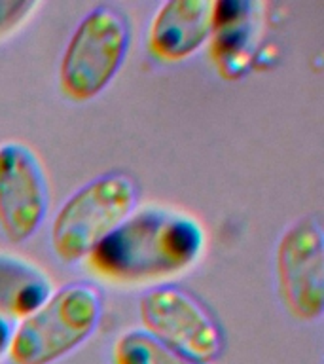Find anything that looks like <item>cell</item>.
<instances>
[{
    "mask_svg": "<svg viewBox=\"0 0 324 364\" xmlns=\"http://www.w3.org/2000/svg\"><path fill=\"white\" fill-rule=\"evenodd\" d=\"M205 249L207 230L198 216L167 205H144L114 228L85 264L110 284L142 287L190 272Z\"/></svg>",
    "mask_w": 324,
    "mask_h": 364,
    "instance_id": "cell-1",
    "label": "cell"
},
{
    "mask_svg": "<svg viewBox=\"0 0 324 364\" xmlns=\"http://www.w3.org/2000/svg\"><path fill=\"white\" fill-rule=\"evenodd\" d=\"M104 294L95 283L72 281L14 328L11 364H57L84 346L99 328Z\"/></svg>",
    "mask_w": 324,
    "mask_h": 364,
    "instance_id": "cell-2",
    "label": "cell"
},
{
    "mask_svg": "<svg viewBox=\"0 0 324 364\" xmlns=\"http://www.w3.org/2000/svg\"><path fill=\"white\" fill-rule=\"evenodd\" d=\"M139 184L110 171L80 186L53 216L50 245L63 264H78L139 207Z\"/></svg>",
    "mask_w": 324,
    "mask_h": 364,
    "instance_id": "cell-3",
    "label": "cell"
},
{
    "mask_svg": "<svg viewBox=\"0 0 324 364\" xmlns=\"http://www.w3.org/2000/svg\"><path fill=\"white\" fill-rule=\"evenodd\" d=\"M131 23L124 11L99 4L70 34L59 63V87L74 102L99 97L118 76L129 53Z\"/></svg>",
    "mask_w": 324,
    "mask_h": 364,
    "instance_id": "cell-4",
    "label": "cell"
},
{
    "mask_svg": "<svg viewBox=\"0 0 324 364\" xmlns=\"http://www.w3.org/2000/svg\"><path fill=\"white\" fill-rule=\"evenodd\" d=\"M141 328L201 364H215L226 351L218 318L190 290L158 284L139 300Z\"/></svg>",
    "mask_w": 324,
    "mask_h": 364,
    "instance_id": "cell-5",
    "label": "cell"
},
{
    "mask_svg": "<svg viewBox=\"0 0 324 364\" xmlns=\"http://www.w3.org/2000/svg\"><path fill=\"white\" fill-rule=\"evenodd\" d=\"M277 290L288 315L315 323L324 311V233L318 215L294 220L275 249Z\"/></svg>",
    "mask_w": 324,
    "mask_h": 364,
    "instance_id": "cell-6",
    "label": "cell"
},
{
    "mask_svg": "<svg viewBox=\"0 0 324 364\" xmlns=\"http://www.w3.org/2000/svg\"><path fill=\"white\" fill-rule=\"evenodd\" d=\"M50 181L42 159L19 141L0 142V232L11 243L36 235L50 213Z\"/></svg>",
    "mask_w": 324,
    "mask_h": 364,
    "instance_id": "cell-7",
    "label": "cell"
},
{
    "mask_svg": "<svg viewBox=\"0 0 324 364\" xmlns=\"http://www.w3.org/2000/svg\"><path fill=\"white\" fill-rule=\"evenodd\" d=\"M266 27V4L256 0H220L212 6L209 50L222 78L247 74Z\"/></svg>",
    "mask_w": 324,
    "mask_h": 364,
    "instance_id": "cell-8",
    "label": "cell"
},
{
    "mask_svg": "<svg viewBox=\"0 0 324 364\" xmlns=\"http://www.w3.org/2000/svg\"><path fill=\"white\" fill-rule=\"evenodd\" d=\"M210 0H169L159 6L148 27V51L161 63H182L209 44Z\"/></svg>",
    "mask_w": 324,
    "mask_h": 364,
    "instance_id": "cell-9",
    "label": "cell"
},
{
    "mask_svg": "<svg viewBox=\"0 0 324 364\" xmlns=\"http://www.w3.org/2000/svg\"><path fill=\"white\" fill-rule=\"evenodd\" d=\"M53 292L44 267L25 256L0 250V317L25 318Z\"/></svg>",
    "mask_w": 324,
    "mask_h": 364,
    "instance_id": "cell-10",
    "label": "cell"
},
{
    "mask_svg": "<svg viewBox=\"0 0 324 364\" xmlns=\"http://www.w3.org/2000/svg\"><path fill=\"white\" fill-rule=\"evenodd\" d=\"M112 364H201L158 340L144 328H129L116 338Z\"/></svg>",
    "mask_w": 324,
    "mask_h": 364,
    "instance_id": "cell-11",
    "label": "cell"
},
{
    "mask_svg": "<svg viewBox=\"0 0 324 364\" xmlns=\"http://www.w3.org/2000/svg\"><path fill=\"white\" fill-rule=\"evenodd\" d=\"M38 8L34 0H0V42L19 31Z\"/></svg>",
    "mask_w": 324,
    "mask_h": 364,
    "instance_id": "cell-12",
    "label": "cell"
},
{
    "mask_svg": "<svg viewBox=\"0 0 324 364\" xmlns=\"http://www.w3.org/2000/svg\"><path fill=\"white\" fill-rule=\"evenodd\" d=\"M11 336H14V326H11V323L6 317H0V363L10 353Z\"/></svg>",
    "mask_w": 324,
    "mask_h": 364,
    "instance_id": "cell-13",
    "label": "cell"
}]
</instances>
